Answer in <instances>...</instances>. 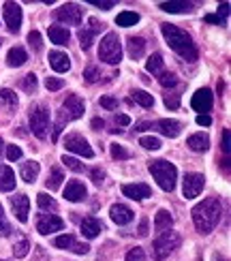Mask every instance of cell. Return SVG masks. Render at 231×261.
<instances>
[{"instance_id": "6da1fadb", "label": "cell", "mask_w": 231, "mask_h": 261, "mask_svg": "<svg viewBox=\"0 0 231 261\" xmlns=\"http://www.w3.org/2000/svg\"><path fill=\"white\" fill-rule=\"evenodd\" d=\"M193 223L199 233H210L214 227L221 223V214H223V203L218 197H206L193 208Z\"/></svg>"}, {"instance_id": "7a4b0ae2", "label": "cell", "mask_w": 231, "mask_h": 261, "mask_svg": "<svg viewBox=\"0 0 231 261\" xmlns=\"http://www.w3.org/2000/svg\"><path fill=\"white\" fill-rule=\"evenodd\" d=\"M161 32H163V37L165 41H167V45L175 51V54H180V56L184 60H189V62H195L197 60V47H195V43H193V37L189 35L186 30L178 28V26H173V24H161Z\"/></svg>"}, {"instance_id": "3957f363", "label": "cell", "mask_w": 231, "mask_h": 261, "mask_svg": "<svg viewBox=\"0 0 231 261\" xmlns=\"http://www.w3.org/2000/svg\"><path fill=\"white\" fill-rule=\"evenodd\" d=\"M150 173H152V178L157 180V184L165 191V193H171L175 189V180H178V169H175L173 163L169 161H152L150 165H148Z\"/></svg>"}, {"instance_id": "277c9868", "label": "cell", "mask_w": 231, "mask_h": 261, "mask_svg": "<svg viewBox=\"0 0 231 261\" xmlns=\"http://www.w3.org/2000/svg\"><path fill=\"white\" fill-rule=\"evenodd\" d=\"M98 60H103L107 64H118L122 60V43H120L116 32H107L101 39L98 45Z\"/></svg>"}, {"instance_id": "5b68a950", "label": "cell", "mask_w": 231, "mask_h": 261, "mask_svg": "<svg viewBox=\"0 0 231 261\" xmlns=\"http://www.w3.org/2000/svg\"><path fill=\"white\" fill-rule=\"evenodd\" d=\"M180 236L175 233V231H163L157 240L152 242V255L157 261H163V259H167L175 248L180 246Z\"/></svg>"}, {"instance_id": "8992f818", "label": "cell", "mask_w": 231, "mask_h": 261, "mask_svg": "<svg viewBox=\"0 0 231 261\" xmlns=\"http://www.w3.org/2000/svg\"><path fill=\"white\" fill-rule=\"evenodd\" d=\"M28 122H30L32 133H35L39 139H45V137H47V128H49V112H47L43 105L30 107Z\"/></svg>"}, {"instance_id": "52a82bcc", "label": "cell", "mask_w": 231, "mask_h": 261, "mask_svg": "<svg viewBox=\"0 0 231 261\" xmlns=\"http://www.w3.org/2000/svg\"><path fill=\"white\" fill-rule=\"evenodd\" d=\"M54 17H56L58 21H62V24L77 26V24H82L84 9L80 5H75V3H67V5H62V7H58L56 11H54Z\"/></svg>"}, {"instance_id": "ba28073f", "label": "cell", "mask_w": 231, "mask_h": 261, "mask_svg": "<svg viewBox=\"0 0 231 261\" xmlns=\"http://www.w3.org/2000/svg\"><path fill=\"white\" fill-rule=\"evenodd\" d=\"M206 187V178H203V173H186L184 180H182V195H184V199H195V197H199L201 191Z\"/></svg>"}, {"instance_id": "9c48e42d", "label": "cell", "mask_w": 231, "mask_h": 261, "mask_svg": "<svg viewBox=\"0 0 231 261\" xmlns=\"http://www.w3.org/2000/svg\"><path fill=\"white\" fill-rule=\"evenodd\" d=\"M64 148H67L69 152H73V154L84 156V159H92L94 156L92 146L88 144V139L82 137L80 133H71V135L64 137Z\"/></svg>"}, {"instance_id": "30bf717a", "label": "cell", "mask_w": 231, "mask_h": 261, "mask_svg": "<svg viewBox=\"0 0 231 261\" xmlns=\"http://www.w3.org/2000/svg\"><path fill=\"white\" fill-rule=\"evenodd\" d=\"M103 26H105V24H103V21H98L96 17H90V19H88V26H84L80 32H77L82 49H90V45L94 43V37L103 30Z\"/></svg>"}, {"instance_id": "8fae6325", "label": "cell", "mask_w": 231, "mask_h": 261, "mask_svg": "<svg viewBox=\"0 0 231 261\" xmlns=\"http://www.w3.org/2000/svg\"><path fill=\"white\" fill-rule=\"evenodd\" d=\"M84 110H86V105H84V101L77 94H69L67 99H64L62 107H60V112L64 114V118H67L69 122L71 120H77V118H82L84 116Z\"/></svg>"}, {"instance_id": "7c38bea8", "label": "cell", "mask_w": 231, "mask_h": 261, "mask_svg": "<svg viewBox=\"0 0 231 261\" xmlns=\"http://www.w3.org/2000/svg\"><path fill=\"white\" fill-rule=\"evenodd\" d=\"M64 227V221L56 214H39L37 219V231L41 236H49L54 231H60Z\"/></svg>"}, {"instance_id": "4fadbf2b", "label": "cell", "mask_w": 231, "mask_h": 261, "mask_svg": "<svg viewBox=\"0 0 231 261\" xmlns=\"http://www.w3.org/2000/svg\"><path fill=\"white\" fill-rule=\"evenodd\" d=\"M54 246L56 248H62V251H71V253H77V255H86L90 251V246L88 244H82L75 240V236L71 233H64V236H58L54 238Z\"/></svg>"}, {"instance_id": "5bb4252c", "label": "cell", "mask_w": 231, "mask_h": 261, "mask_svg": "<svg viewBox=\"0 0 231 261\" xmlns=\"http://www.w3.org/2000/svg\"><path fill=\"white\" fill-rule=\"evenodd\" d=\"M212 103H214V94L210 88H199L195 94H193V99H191V105H193V110L195 112H210L212 110Z\"/></svg>"}, {"instance_id": "9a60e30c", "label": "cell", "mask_w": 231, "mask_h": 261, "mask_svg": "<svg viewBox=\"0 0 231 261\" xmlns=\"http://www.w3.org/2000/svg\"><path fill=\"white\" fill-rule=\"evenodd\" d=\"M21 7L17 3H5V21L11 32H19L21 28Z\"/></svg>"}, {"instance_id": "2e32d148", "label": "cell", "mask_w": 231, "mask_h": 261, "mask_svg": "<svg viewBox=\"0 0 231 261\" xmlns=\"http://www.w3.org/2000/svg\"><path fill=\"white\" fill-rule=\"evenodd\" d=\"M11 208H13V214L19 223H28V210H30V199L28 195L19 193L11 197Z\"/></svg>"}, {"instance_id": "e0dca14e", "label": "cell", "mask_w": 231, "mask_h": 261, "mask_svg": "<svg viewBox=\"0 0 231 261\" xmlns=\"http://www.w3.org/2000/svg\"><path fill=\"white\" fill-rule=\"evenodd\" d=\"M122 195L129 199H135V201H141V199H148L152 197V189L144 182H135V184H122Z\"/></svg>"}, {"instance_id": "ac0fdd59", "label": "cell", "mask_w": 231, "mask_h": 261, "mask_svg": "<svg viewBox=\"0 0 231 261\" xmlns=\"http://www.w3.org/2000/svg\"><path fill=\"white\" fill-rule=\"evenodd\" d=\"M109 216H112V221L116 225H129V223H133L135 212L124 203H114L112 208H109Z\"/></svg>"}, {"instance_id": "d6986e66", "label": "cell", "mask_w": 231, "mask_h": 261, "mask_svg": "<svg viewBox=\"0 0 231 261\" xmlns=\"http://www.w3.org/2000/svg\"><path fill=\"white\" fill-rule=\"evenodd\" d=\"M86 195H88V191L84 187V182H80V180H69L67 187H64V199L67 201H73V203L84 201Z\"/></svg>"}, {"instance_id": "ffe728a7", "label": "cell", "mask_w": 231, "mask_h": 261, "mask_svg": "<svg viewBox=\"0 0 231 261\" xmlns=\"http://www.w3.org/2000/svg\"><path fill=\"white\" fill-rule=\"evenodd\" d=\"M152 128H157L159 133H163L165 137H169V139H175L180 135V130H182V124L178 120H173V118H163V120H159L157 124H154Z\"/></svg>"}, {"instance_id": "44dd1931", "label": "cell", "mask_w": 231, "mask_h": 261, "mask_svg": "<svg viewBox=\"0 0 231 261\" xmlns=\"http://www.w3.org/2000/svg\"><path fill=\"white\" fill-rule=\"evenodd\" d=\"M80 229H82V236H84V238L92 240V238H96L98 233L105 229V227H103L101 221L96 219V216H86V219L82 221V225H80Z\"/></svg>"}, {"instance_id": "7402d4cb", "label": "cell", "mask_w": 231, "mask_h": 261, "mask_svg": "<svg viewBox=\"0 0 231 261\" xmlns=\"http://www.w3.org/2000/svg\"><path fill=\"white\" fill-rule=\"evenodd\" d=\"M49 67L56 73H67L71 69V58L64 51H49Z\"/></svg>"}, {"instance_id": "603a6c76", "label": "cell", "mask_w": 231, "mask_h": 261, "mask_svg": "<svg viewBox=\"0 0 231 261\" xmlns=\"http://www.w3.org/2000/svg\"><path fill=\"white\" fill-rule=\"evenodd\" d=\"M39 171H41V165L37 161H26V163H21V169H19V176L24 182L32 184L37 178H39Z\"/></svg>"}, {"instance_id": "cb8c5ba5", "label": "cell", "mask_w": 231, "mask_h": 261, "mask_svg": "<svg viewBox=\"0 0 231 261\" xmlns=\"http://www.w3.org/2000/svg\"><path fill=\"white\" fill-rule=\"evenodd\" d=\"M15 189V173L9 165H0V191L11 193Z\"/></svg>"}, {"instance_id": "d4e9b609", "label": "cell", "mask_w": 231, "mask_h": 261, "mask_svg": "<svg viewBox=\"0 0 231 261\" xmlns=\"http://www.w3.org/2000/svg\"><path fill=\"white\" fill-rule=\"evenodd\" d=\"M126 51H129V56L133 60H139L146 54V41L141 37H131L129 43H126Z\"/></svg>"}, {"instance_id": "484cf974", "label": "cell", "mask_w": 231, "mask_h": 261, "mask_svg": "<svg viewBox=\"0 0 231 261\" xmlns=\"http://www.w3.org/2000/svg\"><path fill=\"white\" fill-rule=\"evenodd\" d=\"M186 146H189L193 152H206L208 148H210V137H208L206 133H195V135H191L189 139H186Z\"/></svg>"}, {"instance_id": "4316f807", "label": "cell", "mask_w": 231, "mask_h": 261, "mask_svg": "<svg viewBox=\"0 0 231 261\" xmlns=\"http://www.w3.org/2000/svg\"><path fill=\"white\" fill-rule=\"evenodd\" d=\"M47 35H49V41L56 43V45H67L69 39H71V32L64 26H49Z\"/></svg>"}, {"instance_id": "83f0119b", "label": "cell", "mask_w": 231, "mask_h": 261, "mask_svg": "<svg viewBox=\"0 0 231 261\" xmlns=\"http://www.w3.org/2000/svg\"><path fill=\"white\" fill-rule=\"evenodd\" d=\"M171 225H173V219H171L169 210H159L157 216H154V229L163 233V231H169Z\"/></svg>"}, {"instance_id": "f1b7e54d", "label": "cell", "mask_w": 231, "mask_h": 261, "mask_svg": "<svg viewBox=\"0 0 231 261\" xmlns=\"http://www.w3.org/2000/svg\"><path fill=\"white\" fill-rule=\"evenodd\" d=\"M28 60V54L24 47H11L9 54H7V64L9 67H21V64H26Z\"/></svg>"}, {"instance_id": "f546056e", "label": "cell", "mask_w": 231, "mask_h": 261, "mask_svg": "<svg viewBox=\"0 0 231 261\" xmlns=\"http://www.w3.org/2000/svg\"><path fill=\"white\" fill-rule=\"evenodd\" d=\"M146 71L152 73L154 77H159V75L165 71V60H163L161 54H152V56L148 58V62H146Z\"/></svg>"}, {"instance_id": "4dcf8cb0", "label": "cell", "mask_w": 231, "mask_h": 261, "mask_svg": "<svg viewBox=\"0 0 231 261\" xmlns=\"http://www.w3.org/2000/svg\"><path fill=\"white\" fill-rule=\"evenodd\" d=\"M161 11H165V13H191L193 5L191 3H161Z\"/></svg>"}, {"instance_id": "1f68e13d", "label": "cell", "mask_w": 231, "mask_h": 261, "mask_svg": "<svg viewBox=\"0 0 231 261\" xmlns=\"http://www.w3.org/2000/svg\"><path fill=\"white\" fill-rule=\"evenodd\" d=\"M137 21H139V13H135V11H122V13H118V17H116V24L122 28L135 26Z\"/></svg>"}, {"instance_id": "d6a6232c", "label": "cell", "mask_w": 231, "mask_h": 261, "mask_svg": "<svg viewBox=\"0 0 231 261\" xmlns=\"http://www.w3.org/2000/svg\"><path fill=\"white\" fill-rule=\"evenodd\" d=\"M131 99H133L135 103H139L141 107H146V110H150V107L154 105V96L146 90H133L131 92Z\"/></svg>"}, {"instance_id": "836d02e7", "label": "cell", "mask_w": 231, "mask_h": 261, "mask_svg": "<svg viewBox=\"0 0 231 261\" xmlns=\"http://www.w3.org/2000/svg\"><path fill=\"white\" fill-rule=\"evenodd\" d=\"M62 180H64L62 171H60L58 167H54V169L49 171V176H47L45 184H47V189H49V191H58V189H60V184H62Z\"/></svg>"}, {"instance_id": "e575fe53", "label": "cell", "mask_w": 231, "mask_h": 261, "mask_svg": "<svg viewBox=\"0 0 231 261\" xmlns=\"http://www.w3.org/2000/svg\"><path fill=\"white\" fill-rule=\"evenodd\" d=\"M0 103H5L7 107H11V110H15L17 107V94L13 90H9V88H0Z\"/></svg>"}, {"instance_id": "d590c367", "label": "cell", "mask_w": 231, "mask_h": 261, "mask_svg": "<svg viewBox=\"0 0 231 261\" xmlns=\"http://www.w3.org/2000/svg\"><path fill=\"white\" fill-rule=\"evenodd\" d=\"M37 203H39L41 210H56L58 208V203L54 201V197H49L47 193H39L37 195Z\"/></svg>"}, {"instance_id": "8d00e7d4", "label": "cell", "mask_w": 231, "mask_h": 261, "mask_svg": "<svg viewBox=\"0 0 231 261\" xmlns=\"http://www.w3.org/2000/svg\"><path fill=\"white\" fill-rule=\"evenodd\" d=\"M157 80L163 88H173V86H178V77H175V73H171V71H163Z\"/></svg>"}, {"instance_id": "74e56055", "label": "cell", "mask_w": 231, "mask_h": 261, "mask_svg": "<svg viewBox=\"0 0 231 261\" xmlns=\"http://www.w3.org/2000/svg\"><path fill=\"white\" fill-rule=\"evenodd\" d=\"M28 251H30V242L26 240V238H17V242L13 244V255L17 259H21V257L28 255Z\"/></svg>"}, {"instance_id": "f35d334b", "label": "cell", "mask_w": 231, "mask_h": 261, "mask_svg": "<svg viewBox=\"0 0 231 261\" xmlns=\"http://www.w3.org/2000/svg\"><path fill=\"white\" fill-rule=\"evenodd\" d=\"M109 152H112V156L118 159V161H126V159H131V152H129L124 146H120V144H112V146H109Z\"/></svg>"}, {"instance_id": "ab89813d", "label": "cell", "mask_w": 231, "mask_h": 261, "mask_svg": "<svg viewBox=\"0 0 231 261\" xmlns=\"http://www.w3.org/2000/svg\"><path fill=\"white\" fill-rule=\"evenodd\" d=\"M21 88H24L26 92H37V88H39V84H37V75L35 73H28L24 80H21Z\"/></svg>"}, {"instance_id": "60d3db41", "label": "cell", "mask_w": 231, "mask_h": 261, "mask_svg": "<svg viewBox=\"0 0 231 261\" xmlns=\"http://www.w3.org/2000/svg\"><path fill=\"white\" fill-rule=\"evenodd\" d=\"M139 146H144L146 150H159V148H161V139H159V137H152V135L141 137V139H139Z\"/></svg>"}, {"instance_id": "b9f144b4", "label": "cell", "mask_w": 231, "mask_h": 261, "mask_svg": "<svg viewBox=\"0 0 231 261\" xmlns=\"http://www.w3.org/2000/svg\"><path fill=\"white\" fill-rule=\"evenodd\" d=\"M84 77L88 84H94V82L101 80V71H98V67H94V64H90V67L84 71Z\"/></svg>"}, {"instance_id": "7bdbcfd3", "label": "cell", "mask_w": 231, "mask_h": 261, "mask_svg": "<svg viewBox=\"0 0 231 261\" xmlns=\"http://www.w3.org/2000/svg\"><path fill=\"white\" fill-rule=\"evenodd\" d=\"M28 45L35 49V51H41L43 49V39H41V35L37 30H32L30 35H28Z\"/></svg>"}, {"instance_id": "ee69618b", "label": "cell", "mask_w": 231, "mask_h": 261, "mask_svg": "<svg viewBox=\"0 0 231 261\" xmlns=\"http://www.w3.org/2000/svg\"><path fill=\"white\" fill-rule=\"evenodd\" d=\"M124 261H146V253H144V248H139V246L131 248V251L126 253V257H124Z\"/></svg>"}, {"instance_id": "f6af8a7d", "label": "cell", "mask_w": 231, "mask_h": 261, "mask_svg": "<svg viewBox=\"0 0 231 261\" xmlns=\"http://www.w3.org/2000/svg\"><path fill=\"white\" fill-rule=\"evenodd\" d=\"M62 163H64V165H67L69 169H73V171H84V163H80V161L73 159V156L64 154V156H62Z\"/></svg>"}, {"instance_id": "bcb514c9", "label": "cell", "mask_w": 231, "mask_h": 261, "mask_svg": "<svg viewBox=\"0 0 231 261\" xmlns=\"http://www.w3.org/2000/svg\"><path fill=\"white\" fill-rule=\"evenodd\" d=\"M165 107H169V110H178L180 107V94H165Z\"/></svg>"}, {"instance_id": "7dc6e473", "label": "cell", "mask_w": 231, "mask_h": 261, "mask_svg": "<svg viewBox=\"0 0 231 261\" xmlns=\"http://www.w3.org/2000/svg\"><path fill=\"white\" fill-rule=\"evenodd\" d=\"M9 233H11V225H9L7 216H5L3 205H0V236H9Z\"/></svg>"}, {"instance_id": "c3c4849f", "label": "cell", "mask_w": 231, "mask_h": 261, "mask_svg": "<svg viewBox=\"0 0 231 261\" xmlns=\"http://www.w3.org/2000/svg\"><path fill=\"white\" fill-rule=\"evenodd\" d=\"M62 86H64V82H62L60 77H47V80H45V88H47V90H52V92L60 90Z\"/></svg>"}, {"instance_id": "681fc988", "label": "cell", "mask_w": 231, "mask_h": 261, "mask_svg": "<svg viewBox=\"0 0 231 261\" xmlns=\"http://www.w3.org/2000/svg\"><path fill=\"white\" fill-rule=\"evenodd\" d=\"M7 159L9 161H19L21 159V148L19 146H7Z\"/></svg>"}, {"instance_id": "f907efd6", "label": "cell", "mask_w": 231, "mask_h": 261, "mask_svg": "<svg viewBox=\"0 0 231 261\" xmlns=\"http://www.w3.org/2000/svg\"><path fill=\"white\" fill-rule=\"evenodd\" d=\"M88 3L94 5V7H98V9H103V11H107V9H114V7H116L114 0H88Z\"/></svg>"}, {"instance_id": "816d5d0a", "label": "cell", "mask_w": 231, "mask_h": 261, "mask_svg": "<svg viewBox=\"0 0 231 261\" xmlns=\"http://www.w3.org/2000/svg\"><path fill=\"white\" fill-rule=\"evenodd\" d=\"M90 178H92V182L98 187V184H103V180H105V171L96 167V169H92V171H90Z\"/></svg>"}, {"instance_id": "f5cc1de1", "label": "cell", "mask_w": 231, "mask_h": 261, "mask_svg": "<svg viewBox=\"0 0 231 261\" xmlns=\"http://www.w3.org/2000/svg\"><path fill=\"white\" fill-rule=\"evenodd\" d=\"M101 107H105V110H116L118 101L114 99V96H101Z\"/></svg>"}, {"instance_id": "db71d44e", "label": "cell", "mask_w": 231, "mask_h": 261, "mask_svg": "<svg viewBox=\"0 0 231 261\" xmlns=\"http://www.w3.org/2000/svg\"><path fill=\"white\" fill-rule=\"evenodd\" d=\"M197 124H199V126H210L212 124V118L208 116V114H199V116H197Z\"/></svg>"}, {"instance_id": "11a10c76", "label": "cell", "mask_w": 231, "mask_h": 261, "mask_svg": "<svg viewBox=\"0 0 231 261\" xmlns=\"http://www.w3.org/2000/svg\"><path fill=\"white\" fill-rule=\"evenodd\" d=\"M223 152H225V156H229V128L223 130Z\"/></svg>"}, {"instance_id": "9f6ffc18", "label": "cell", "mask_w": 231, "mask_h": 261, "mask_svg": "<svg viewBox=\"0 0 231 261\" xmlns=\"http://www.w3.org/2000/svg\"><path fill=\"white\" fill-rule=\"evenodd\" d=\"M227 13H229V5H227V3H223L221 7H218V13H216V15L221 17L223 21H227Z\"/></svg>"}, {"instance_id": "6f0895ef", "label": "cell", "mask_w": 231, "mask_h": 261, "mask_svg": "<svg viewBox=\"0 0 231 261\" xmlns=\"http://www.w3.org/2000/svg\"><path fill=\"white\" fill-rule=\"evenodd\" d=\"M116 124H120V126H129V124H131V118H129L126 114H120V116H116Z\"/></svg>"}, {"instance_id": "680465c9", "label": "cell", "mask_w": 231, "mask_h": 261, "mask_svg": "<svg viewBox=\"0 0 231 261\" xmlns=\"http://www.w3.org/2000/svg\"><path fill=\"white\" fill-rule=\"evenodd\" d=\"M137 233L144 238V236H148V219H141V223H139V229H137Z\"/></svg>"}, {"instance_id": "91938a15", "label": "cell", "mask_w": 231, "mask_h": 261, "mask_svg": "<svg viewBox=\"0 0 231 261\" xmlns=\"http://www.w3.org/2000/svg\"><path fill=\"white\" fill-rule=\"evenodd\" d=\"M203 19L208 21V24H218V26H221V24H225V21H223L221 17H218V15H206Z\"/></svg>"}, {"instance_id": "94428289", "label": "cell", "mask_w": 231, "mask_h": 261, "mask_svg": "<svg viewBox=\"0 0 231 261\" xmlns=\"http://www.w3.org/2000/svg\"><path fill=\"white\" fill-rule=\"evenodd\" d=\"M92 128L94 130H101V128H105V122L101 120V118H94V120H92Z\"/></svg>"}, {"instance_id": "6125c7cd", "label": "cell", "mask_w": 231, "mask_h": 261, "mask_svg": "<svg viewBox=\"0 0 231 261\" xmlns=\"http://www.w3.org/2000/svg\"><path fill=\"white\" fill-rule=\"evenodd\" d=\"M148 128H152V122H137L135 124V130H139V133L141 130H148Z\"/></svg>"}, {"instance_id": "be15d7a7", "label": "cell", "mask_w": 231, "mask_h": 261, "mask_svg": "<svg viewBox=\"0 0 231 261\" xmlns=\"http://www.w3.org/2000/svg\"><path fill=\"white\" fill-rule=\"evenodd\" d=\"M212 261H227V257H223L221 253H214L212 255Z\"/></svg>"}, {"instance_id": "e7e4bbea", "label": "cell", "mask_w": 231, "mask_h": 261, "mask_svg": "<svg viewBox=\"0 0 231 261\" xmlns=\"http://www.w3.org/2000/svg\"><path fill=\"white\" fill-rule=\"evenodd\" d=\"M3 148H5V141H3V137H0V154H3Z\"/></svg>"}, {"instance_id": "03108f58", "label": "cell", "mask_w": 231, "mask_h": 261, "mask_svg": "<svg viewBox=\"0 0 231 261\" xmlns=\"http://www.w3.org/2000/svg\"><path fill=\"white\" fill-rule=\"evenodd\" d=\"M0 45H3V39H0Z\"/></svg>"}]
</instances>
